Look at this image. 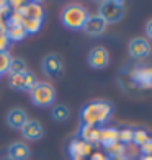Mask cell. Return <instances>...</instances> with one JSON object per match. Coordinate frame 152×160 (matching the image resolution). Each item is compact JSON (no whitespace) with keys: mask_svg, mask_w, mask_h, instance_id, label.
<instances>
[{"mask_svg":"<svg viewBox=\"0 0 152 160\" xmlns=\"http://www.w3.org/2000/svg\"><path fill=\"white\" fill-rule=\"evenodd\" d=\"M26 70H28L26 62L23 59H20V57H15V59H12V64H10L7 74H8V75H15V74H23V72H26Z\"/></svg>","mask_w":152,"mask_h":160,"instance_id":"obj_19","label":"cell"},{"mask_svg":"<svg viewBox=\"0 0 152 160\" xmlns=\"http://www.w3.org/2000/svg\"><path fill=\"white\" fill-rule=\"evenodd\" d=\"M38 80L34 78V75L31 72H23V74H15V75H10L8 78V83L13 90H20V92H31L33 87L36 85Z\"/></svg>","mask_w":152,"mask_h":160,"instance_id":"obj_5","label":"cell"},{"mask_svg":"<svg viewBox=\"0 0 152 160\" xmlns=\"http://www.w3.org/2000/svg\"><path fill=\"white\" fill-rule=\"evenodd\" d=\"M100 129L97 126H85L82 124L80 131H79V139H82L84 142L90 144V145H95L100 142Z\"/></svg>","mask_w":152,"mask_h":160,"instance_id":"obj_16","label":"cell"},{"mask_svg":"<svg viewBox=\"0 0 152 160\" xmlns=\"http://www.w3.org/2000/svg\"><path fill=\"white\" fill-rule=\"evenodd\" d=\"M146 33H147V36L152 39V20H149L147 21V25H146Z\"/></svg>","mask_w":152,"mask_h":160,"instance_id":"obj_29","label":"cell"},{"mask_svg":"<svg viewBox=\"0 0 152 160\" xmlns=\"http://www.w3.org/2000/svg\"><path fill=\"white\" fill-rule=\"evenodd\" d=\"M133 129H121L118 131V141L123 145H128V144H133Z\"/></svg>","mask_w":152,"mask_h":160,"instance_id":"obj_25","label":"cell"},{"mask_svg":"<svg viewBox=\"0 0 152 160\" xmlns=\"http://www.w3.org/2000/svg\"><path fill=\"white\" fill-rule=\"evenodd\" d=\"M108 157L103 154V152H93L90 155V160H106Z\"/></svg>","mask_w":152,"mask_h":160,"instance_id":"obj_28","label":"cell"},{"mask_svg":"<svg viewBox=\"0 0 152 160\" xmlns=\"http://www.w3.org/2000/svg\"><path fill=\"white\" fill-rule=\"evenodd\" d=\"M21 26H23V30L26 34H34L38 33L41 30L43 26V21H38V20H26L23 18V23H21Z\"/></svg>","mask_w":152,"mask_h":160,"instance_id":"obj_21","label":"cell"},{"mask_svg":"<svg viewBox=\"0 0 152 160\" xmlns=\"http://www.w3.org/2000/svg\"><path fill=\"white\" fill-rule=\"evenodd\" d=\"M139 150H141V155H152V137L142 147H139Z\"/></svg>","mask_w":152,"mask_h":160,"instance_id":"obj_27","label":"cell"},{"mask_svg":"<svg viewBox=\"0 0 152 160\" xmlns=\"http://www.w3.org/2000/svg\"><path fill=\"white\" fill-rule=\"evenodd\" d=\"M26 121H28V114L23 108H12L8 114H7V124L13 129L21 131V128L26 124Z\"/></svg>","mask_w":152,"mask_h":160,"instance_id":"obj_14","label":"cell"},{"mask_svg":"<svg viewBox=\"0 0 152 160\" xmlns=\"http://www.w3.org/2000/svg\"><path fill=\"white\" fill-rule=\"evenodd\" d=\"M129 56L134 57V59H146V57L150 56L152 52V48H150V42L146 38H134L129 42Z\"/></svg>","mask_w":152,"mask_h":160,"instance_id":"obj_7","label":"cell"},{"mask_svg":"<svg viewBox=\"0 0 152 160\" xmlns=\"http://www.w3.org/2000/svg\"><path fill=\"white\" fill-rule=\"evenodd\" d=\"M20 15L26 20L43 21V18H44V8H43V5L39 2H25V7Z\"/></svg>","mask_w":152,"mask_h":160,"instance_id":"obj_15","label":"cell"},{"mask_svg":"<svg viewBox=\"0 0 152 160\" xmlns=\"http://www.w3.org/2000/svg\"><path fill=\"white\" fill-rule=\"evenodd\" d=\"M43 70H44V74L48 77H53V78L62 77L64 64L61 61V57L56 56V54H48L44 59H43Z\"/></svg>","mask_w":152,"mask_h":160,"instance_id":"obj_6","label":"cell"},{"mask_svg":"<svg viewBox=\"0 0 152 160\" xmlns=\"http://www.w3.org/2000/svg\"><path fill=\"white\" fill-rule=\"evenodd\" d=\"M139 160H152V155H141Z\"/></svg>","mask_w":152,"mask_h":160,"instance_id":"obj_30","label":"cell"},{"mask_svg":"<svg viewBox=\"0 0 152 160\" xmlns=\"http://www.w3.org/2000/svg\"><path fill=\"white\" fill-rule=\"evenodd\" d=\"M106 157H126V145H123L121 142L111 145L106 149Z\"/></svg>","mask_w":152,"mask_h":160,"instance_id":"obj_23","label":"cell"},{"mask_svg":"<svg viewBox=\"0 0 152 160\" xmlns=\"http://www.w3.org/2000/svg\"><path fill=\"white\" fill-rule=\"evenodd\" d=\"M149 139H150V136L147 134V131H144V129H137L133 132V144L137 145V147H142Z\"/></svg>","mask_w":152,"mask_h":160,"instance_id":"obj_22","label":"cell"},{"mask_svg":"<svg viewBox=\"0 0 152 160\" xmlns=\"http://www.w3.org/2000/svg\"><path fill=\"white\" fill-rule=\"evenodd\" d=\"M118 129H114V128H101L100 129V142L105 149L108 147H111V145L114 144H118Z\"/></svg>","mask_w":152,"mask_h":160,"instance_id":"obj_17","label":"cell"},{"mask_svg":"<svg viewBox=\"0 0 152 160\" xmlns=\"http://www.w3.org/2000/svg\"><path fill=\"white\" fill-rule=\"evenodd\" d=\"M30 93H31V101L41 108L51 106L56 100V90L49 82H36Z\"/></svg>","mask_w":152,"mask_h":160,"instance_id":"obj_3","label":"cell"},{"mask_svg":"<svg viewBox=\"0 0 152 160\" xmlns=\"http://www.w3.org/2000/svg\"><path fill=\"white\" fill-rule=\"evenodd\" d=\"M12 59L13 57L8 54V52H0V75H3L8 72V67L12 64Z\"/></svg>","mask_w":152,"mask_h":160,"instance_id":"obj_24","label":"cell"},{"mask_svg":"<svg viewBox=\"0 0 152 160\" xmlns=\"http://www.w3.org/2000/svg\"><path fill=\"white\" fill-rule=\"evenodd\" d=\"M72 160H87V158H72Z\"/></svg>","mask_w":152,"mask_h":160,"instance_id":"obj_31","label":"cell"},{"mask_svg":"<svg viewBox=\"0 0 152 160\" xmlns=\"http://www.w3.org/2000/svg\"><path fill=\"white\" fill-rule=\"evenodd\" d=\"M8 160H28L31 157V150L25 142H12L7 149Z\"/></svg>","mask_w":152,"mask_h":160,"instance_id":"obj_11","label":"cell"},{"mask_svg":"<svg viewBox=\"0 0 152 160\" xmlns=\"http://www.w3.org/2000/svg\"><path fill=\"white\" fill-rule=\"evenodd\" d=\"M89 64L93 69H105L108 64H110V54L105 48H93L89 54Z\"/></svg>","mask_w":152,"mask_h":160,"instance_id":"obj_8","label":"cell"},{"mask_svg":"<svg viewBox=\"0 0 152 160\" xmlns=\"http://www.w3.org/2000/svg\"><path fill=\"white\" fill-rule=\"evenodd\" d=\"M5 34L7 38L12 41H23L26 38V33L23 30V26L18 25V26H5Z\"/></svg>","mask_w":152,"mask_h":160,"instance_id":"obj_18","label":"cell"},{"mask_svg":"<svg viewBox=\"0 0 152 160\" xmlns=\"http://www.w3.org/2000/svg\"><path fill=\"white\" fill-rule=\"evenodd\" d=\"M21 136L26 141H39L44 136V129H43L41 122L36 119H28L26 124L21 128Z\"/></svg>","mask_w":152,"mask_h":160,"instance_id":"obj_10","label":"cell"},{"mask_svg":"<svg viewBox=\"0 0 152 160\" xmlns=\"http://www.w3.org/2000/svg\"><path fill=\"white\" fill-rule=\"evenodd\" d=\"M98 17L106 23H116L124 17V2L121 0H106L98 7Z\"/></svg>","mask_w":152,"mask_h":160,"instance_id":"obj_4","label":"cell"},{"mask_svg":"<svg viewBox=\"0 0 152 160\" xmlns=\"http://www.w3.org/2000/svg\"><path fill=\"white\" fill-rule=\"evenodd\" d=\"M106 21L103 18H100L98 15H90L87 23L84 25V31L89 34V36H100L103 34L106 30Z\"/></svg>","mask_w":152,"mask_h":160,"instance_id":"obj_12","label":"cell"},{"mask_svg":"<svg viewBox=\"0 0 152 160\" xmlns=\"http://www.w3.org/2000/svg\"><path fill=\"white\" fill-rule=\"evenodd\" d=\"M89 10L85 7L79 3H70L67 7H64V10L61 12V23L69 28V30H84V25L89 20Z\"/></svg>","mask_w":152,"mask_h":160,"instance_id":"obj_2","label":"cell"},{"mask_svg":"<svg viewBox=\"0 0 152 160\" xmlns=\"http://www.w3.org/2000/svg\"><path fill=\"white\" fill-rule=\"evenodd\" d=\"M69 154L72 158H87L93 154V145L84 142L82 139H74L69 144Z\"/></svg>","mask_w":152,"mask_h":160,"instance_id":"obj_9","label":"cell"},{"mask_svg":"<svg viewBox=\"0 0 152 160\" xmlns=\"http://www.w3.org/2000/svg\"><path fill=\"white\" fill-rule=\"evenodd\" d=\"M131 78L142 88H152V67H137L131 74Z\"/></svg>","mask_w":152,"mask_h":160,"instance_id":"obj_13","label":"cell"},{"mask_svg":"<svg viewBox=\"0 0 152 160\" xmlns=\"http://www.w3.org/2000/svg\"><path fill=\"white\" fill-rule=\"evenodd\" d=\"M0 77H2V75H0Z\"/></svg>","mask_w":152,"mask_h":160,"instance_id":"obj_32","label":"cell"},{"mask_svg":"<svg viewBox=\"0 0 152 160\" xmlns=\"http://www.w3.org/2000/svg\"><path fill=\"white\" fill-rule=\"evenodd\" d=\"M113 114V106L111 103L103 100H97L92 103L85 105L80 111V121L85 126H103L105 122H108V119Z\"/></svg>","mask_w":152,"mask_h":160,"instance_id":"obj_1","label":"cell"},{"mask_svg":"<svg viewBox=\"0 0 152 160\" xmlns=\"http://www.w3.org/2000/svg\"><path fill=\"white\" fill-rule=\"evenodd\" d=\"M69 116H70V111H69V108L67 106H64V105H57L53 108V119L54 121H67L69 119Z\"/></svg>","mask_w":152,"mask_h":160,"instance_id":"obj_20","label":"cell"},{"mask_svg":"<svg viewBox=\"0 0 152 160\" xmlns=\"http://www.w3.org/2000/svg\"><path fill=\"white\" fill-rule=\"evenodd\" d=\"M10 39L7 38V34L5 31L3 33H0V52H8V48H10Z\"/></svg>","mask_w":152,"mask_h":160,"instance_id":"obj_26","label":"cell"}]
</instances>
